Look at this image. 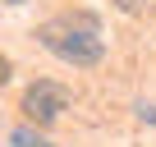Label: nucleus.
<instances>
[{
    "label": "nucleus",
    "mask_w": 156,
    "mask_h": 147,
    "mask_svg": "<svg viewBox=\"0 0 156 147\" xmlns=\"http://www.w3.org/2000/svg\"><path fill=\"white\" fill-rule=\"evenodd\" d=\"M37 41L64 60V64H78V69H87V64H101L106 55V41H101V28L87 19V14H64V19H51L37 28Z\"/></svg>",
    "instance_id": "f257e3e1"
},
{
    "label": "nucleus",
    "mask_w": 156,
    "mask_h": 147,
    "mask_svg": "<svg viewBox=\"0 0 156 147\" xmlns=\"http://www.w3.org/2000/svg\"><path fill=\"white\" fill-rule=\"evenodd\" d=\"M64 110H69V88H60V83L37 78V83L23 92V115H28V124H55Z\"/></svg>",
    "instance_id": "f03ea898"
},
{
    "label": "nucleus",
    "mask_w": 156,
    "mask_h": 147,
    "mask_svg": "<svg viewBox=\"0 0 156 147\" xmlns=\"http://www.w3.org/2000/svg\"><path fill=\"white\" fill-rule=\"evenodd\" d=\"M9 147H55L51 138H41L37 133V124H19L14 133H9Z\"/></svg>",
    "instance_id": "7ed1b4c3"
},
{
    "label": "nucleus",
    "mask_w": 156,
    "mask_h": 147,
    "mask_svg": "<svg viewBox=\"0 0 156 147\" xmlns=\"http://www.w3.org/2000/svg\"><path fill=\"white\" fill-rule=\"evenodd\" d=\"M156 5V0H115V9H124V14H147Z\"/></svg>",
    "instance_id": "20e7f679"
},
{
    "label": "nucleus",
    "mask_w": 156,
    "mask_h": 147,
    "mask_svg": "<svg viewBox=\"0 0 156 147\" xmlns=\"http://www.w3.org/2000/svg\"><path fill=\"white\" fill-rule=\"evenodd\" d=\"M5 78H9V60L0 55V83H5Z\"/></svg>",
    "instance_id": "39448f33"
},
{
    "label": "nucleus",
    "mask_w": 156,
    "mask_h": 147,
    "mask_svg": "<svg viewBox=\"0 0 156 147\" xmlns=\"http://www.w3.org/2000/svg\"><path fill=\"white\" fill-rule=\"evenodd\" d=\"M0 5H28V0H0Z\"/></svg>",
    "instance_id": "423d86ee"
}]
</instances>
